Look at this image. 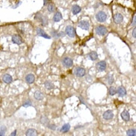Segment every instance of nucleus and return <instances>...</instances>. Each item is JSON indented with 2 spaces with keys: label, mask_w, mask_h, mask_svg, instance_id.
<instances>
[{
  "label": "nucleus",
  "mask_w": 136,
  "mask_h": 136,
  "mask_svg": "<svg viewBox=\"0 0 136 136\" xmlns=\"http://www.w3.org/2000/svg\"><path fill=\"white\" fill-rule=\"evenodd\" d=\"M107 19V15L104 11H99L96 14V19L99 22H103Z\"/></svg>",
  "instance_id": "f257e3e1"
},
{
  "label": "nucleus",
  "mask_w": 136,
  "mask_h": 136,
  "mask_svg": "<svg viewBox=\"0 0 136 136\" xmlns=\"http://www.w3.org/2000/svg\"><path fill=\"white\" fill-rule=\"evenodd\" d=\"M107 32H108L107 28L103 25H100L96 28V33L100 36H104L107 34Z\"/></svg>",
  "instance_id": "f03ea898"
},
{
  "label": "nucleus",
  "mask_w": 136,
  "mask_h": 136,
  "mask_svg": "<svg viewBox=\"0 0 136 136\" xmlns=\"http://www.w3.org/2000/svg\"><path fill=\"white\" fill-rule=\"evenodd\" d=\"M74 74L78 77H83L86 74V70L82 67H77L74 69Z\"/></svg>",
  "instance_id": "7ed1b4c3"
},
{
  "label": "nucleus",
  "mask_w": 136,
  "mask_h": 136,
  "mask_svg": "<svg viewBox=\"0 0 136 136\" xmlns=\"http://www.w3.org/2000/svg\"><path fill=\"white\" fill-rule=\"evenodd\" d=\"M65 34L70 36V37H74L76 36L75 30L72 26H67L65 28Z\"/></svg>",
  "instance_id": "20e7f679"
},
{
  "label": "nucleus",
  "mask_w": 136,
  "mask_h": 136,
  "mask_svg": "<svg viewBox=\"0 0 136 136\" xmlns=\"http://www.w3.org/2000/svg\"><path fill=\"white\" fill-rule=\"evenodd\" d=\"M35 18L37 19V20L40 21L43 25H46L48 24V19H47V18L45 16H43L41 14H37L36 15Z\"/></svg>",
  "instance_id": "39448f33"
},
{
  "label": "nucleus",
  "mask_w": 136,
  "mask_h": 136,
  "mask_svg": "<svg viewBox=\"0 0 136 136\" xmlns=\"http://www.w3.org/2000/svg\"><path fill=\"white\" fill-rule=\"evenodd\" d=\"M63 64L66 68H71L73 65V61L69 57H65L63 60Z\"/></svg>",
  "instance_id": "423d86ee"
},
{
  "label": "nucleus",
  "mask_w": 136,
  "mask_h": 136,
  "mask_svg": "<svg viewBox=\"0 0 136 136\" xmlns=\"http://www.w3.org/2000/svg\"><path fill=\"white\" fill-rule=\"evenodd\" d=\"M113 19H114V22L116 24H120L123 22V16H122L121 14H115L113 16Z\"/></svg>",
  "instance_id": "0eeeda50"
},
{
  "label": "nucleus",
  "mask_w": 136,
  "mask_h": 136,
  "mask_svg": "<svg viewBox=\"0 0 136 136\" xmlns=\"http://www.w3.org/2000/svg\"><path fill=\"white\" fill-rule=\"evenodd\" d=\"M103 117L105 120H107V121H109V120H112L114 117V114L112 112V110H107L106 111L103 115Z\"/></svg>",
  "instance_id": "6e6552de"
},
{
  "label": "nucleus",
  "mask_w": 136,
  "mask_h": 136,
  "mask_svg": "<svg viewBox=\"0 0 136 136\" xmlns=\"http://www.w3.org/2000/svg\"><path fill=\"white\" fill-rule=\"evenodd\" d=\"M36 34L38 36H42V37H44L45 39H51L50 36L49 35H48L42 28H36Z\"/></svg>",
  "instance_id": "1a4fd4ad"
},
{
  "label": "nucleus",
  "mask_w": 136,
  "mask_h": 136,
  "mask_svg": "<svg viewBox=\"0 0 136 136\" xmlns=\"http://www.w3.org/2000/svg\"><path fill=\"white\" fill-rule=\"evenodd\" d=\"M78 26L83 29V30H89V22L88 21H86V20H82L79 22Z\"/></svg>",
  "instance_id": "9d476101"
},
{
  "label": "nucleus",
  "mask_w": 136,
  "mask_h": 136,
  "mask_svg": "<svg viewBox=\"0 0 136 136\" xmlns=\"http://www.w3.org/2000/svg\"><path fill=\"white\" fill-rule=\"evenodd\" d=\"M12 42L16 45H21L22 43V39L19 35H14L12 36Z\"/></svg>",
  "instance_id": "9b49d317"
},
{
  "label": "nucleus",
  "mask_w": 136,
  "mask_h": 136,
  "mask_svg": "<svg viewBox=\"0 0 136 136\" xmlns=\"http://www.w3.org/2000/svg\"><path fill=\"white\" fill-rule=\"evenodd\" d=\"M97 69L100 72H103L106 69V63L105 61H100L97 64Z\"/></svg>",
  "instance_id": "f8f14e48"
},
{
  "label": "nucleus",
  "mask_w": 136,
  "mask_h": 136,
  "mask_svg": "<svg viewBox=\"0 0 136 136\" xmlns=\"http://www.w3.org/2000/svg\"><path fill=\"white\" fill-rule=\"evenodd\" d=\"M121 118H122L124 121H129V119H130L129 113V112L127 111V110H124V111L121 114Z\"/></svg>",
  "instance_id": "ddd939ff"
},
{
  "label": "nucleus",
  "mask_w": 136,
  "mask_h": 136,
  "mask_svg": "<svg viewBox=\"0 0 136 136\" xmlns=\"http://www.w3.org/2000/svg\"><path fill=\"white\" fill-rule=\"evenodd\" d=\"M34 80H35V77H34V75L32 74H28L25 77V81L29 84L33 83L34 82Z\"/></svg>",
  "instance_id": "4468645a"
},
{
  "label": "nucleus",
  "mask_w": 136,
  "mask_h": 136,
  "mask_svg": "<svg viewBox=\"0 0 136 136\" xmlns=\"http://www.w3.org/2000/svg\"><path fill=\"white\" fill-rule=\"evenodd\" d=\"M63 19V16H62V14L60 12V11H57L55 13V14L54 15V17H53V19L55 22H60L61 19Z\"/></svg>",
  "instance_id": "2eb2a0df"
},
{
  "label": "nucleus",
  "mask_w": 136,
  "mask_h": 136,
  "mask_svg": "<svg viewBox=\"0 0 136 136\" xmlns=\"http://www.w3.org/2000/svg\"><path fill=\"white\" fill-rule=\"evenodd\" d=\"M80 11H81V7H80L79 5H73L72 8V14H73L74 15L78 14Z\"/></svg>",
  "instance_id": "dca6fc26"
},
{
  "label": "nucleus",
  "mask_w": 136,
  "mask_h": 136,
  "mask_svg": "<svg viewBox=\"0 0 136 136\" xmlns=\"http://www.w3.org/2000/svg\"><path fill=\"white\" fill-rule=\"evenodd\" d=\"M2 80L5 83H11L12 81H13V78L12 77L8 74H6L3 76L2 77Z\"/></svg>",
  "instance_id": "f3484780"
},
{
  "label": "nucleus",
  "mask_w": 136,
  "mask_h": 136,
  "mask_svg": "<svg viewBox=\"0 0 136 136\" xmlns=\"http://www.w3.org/2000/svg\"><path fill=\"white\" fill-rule=\"evenodd\" d=\"M116 93H118V94L120 97H122V98H123V97H124L126 94H127V91H126V89L123 88V87L121 86L118 89V90L116 91Z\"/></svg>",
  "instance_id": "a211bd4d"
},
{
  "label": "nucleus",
  "mask_w": 136,
  "mask_h": 136,
  "mask_svg": "<svg viewBox=\"0 0 136 136\" xmlns=\"http://www.w3.org/2000/svg\"><path fill=\"white\" fill-rule=\"evenodd\" d=\"M43 94L41 92H40V91H36V92H35V93H34V98L36 99V100H43Z\"/></svg>",
  "instance_id": "6ab92c4d"
},
{
  "label": "nucleus",
  "mask_w": 136,
  "mask_h": 136,
  "mask_svg": "<svg viewBox=\"0 0 136 136\" xmlns=\"http://www.w3.org/2000/svg\"><path fill=\"white\" fill-rule=\"evenodd\" d=\"M98 54H97L95 51H92L89 54V59L92 61H94L96 60L97 59H98Z\"/></svg>",
  "instance_id": "aec40b11"
},
{
  "label": "nucleus",
  "mask_w": 136,
  "mask_h": 136,
  "mask_svg": "<svg viewBox=\"0 0 136 136\" xmlns=\"http://www.w3.org/2000/svg\"><path fill=\"white\" fill-rule=\"evenodd\" d=\"M44 85H45V87L47 89L51 90V89H53L54 88V85L51 82H50V81H45V83H44Z\"/></svg>",
  "instance_id": "412c9836"
},
{
  "label": "nucleus",
  "mask_w": 136,
  "mask_h": 136,
  "mask_svg": "<svg viewBox=\"0 0 136 136\" xmlns=\"http://www.w3.org/2000/svg\"><path fill=\"white\" fill-rule=\"evenodd\" d=\"M25 135H28V136H33V135H37V132L35 129H29L26 131L25 132Z\"/></svg>",
  "instance_id": "4be33fe9"
},
{
  "label": "nucleus",
  "mask_w": 136,
  "mask_h": 136,
  "mask_svg": "<svg viewBox=\"0 0 136 136\" xmlns=\"http://www.w3.org/2000/svg\"><path fill=\"white\" fill-rule=\"evenodd\" d=\"M69 130H70V125L68 124V123H66V124H65L64 126H63V127H62L61 129H60V131H61L62 132H64V133L68 132Z\"/></svg>",
  "instance_id": "5701e85b"
},
{
  "label": "nucleus",
  "mask_w": 136,
  "mask_h": 136,
  "mask_svg": "<svg viewBox=\"0 0 136 136\" xmlns=\"http://www.w3.org/2000/svg\"><path fill=\"white\" fill-rule=\"evenodd\" d=\"M55 9H56V7H55L53 3H49V4H48V12H49V13H53V12L55 11Z\"/></svg>",
  "instance_id": "b1692460"
},
{
  "label": "nucleus",
  "mask_w": 136,
  "mask_h": 136,
  "mask_svg": "<svg viewBox=\"0 0 136 136\" xmlns=\"http://www.w3.org/2000/svg\"><path fill=\"white\" fill-rule=\"evenodd\" d=\"M135 133H136V131L135 129H130L127 130V135L129 136H135Z\"/></svg>",
  "instance_id": "393cba45"
},
{
  "label": "nucleus",
  "mask_w": 136,
  "mask_h": 136,
  "mask_svg": "<svg viewBox=\"0 0 136 136\" xmlns=\"http://www.w3.org/2000/svg\"><path fill=\"white\" fill-rule=\"evenodd\" d=\"M107 81L109 85H112L114 83V77L112 74H109L107 76Z\"/></svg>",
  "instance_id": "a878e982"
},
{
  "label": "nucleus",
  "mask_w": 136,
  "mask_h": 136,
  "mask_svg": "<svg viewBox=\"0 0 136 136\" xmlns=\"http://www.w3.org/2000/svg\"><path fill=\"white\" fill-rule=\"evenodd\" d=\"M109 93L112 96H113V95H115L116 94V89H115V88L114 86H111L110 87L109 89Z\"/></svg>",
  "instance_id": "bb28decb"
},
{
  "label": "nucleus",
  "mask_w": 136,
  "mask_h": 136,
  "mask_svg": "<svg viewBox=\"0 0 136 136\" xmlns=\"http://www.w3.org/2000/svg\"><path fill=\"white\" fill-rule=\"evenodd\" d=\"M40 121H41V123L43 124H44L45 126H47V124L48 123V118L45 117V116H43V117L41 118V119H40Z\"/></svg>",
  "instance_id": "cd10ccee"
},
{
  "label": "nucleus",
  "mask_w": 136,
  "mask_h": 136,
  "mask_svg": "<svg viewBox=\"0 0 136 136\" xmlns=\"http://www.w3.org/2000/svg\"><path fill=\"white\" fill-rule=\"evenodd\" d=\"M31 106V102L30 100H28V101H26L23 103L24 107H28V106Z\"/></svg>",
  "instance_id": "c85d7f7f"
},
{
  "label": "nucleus",
  "mask_w": 136,
  "mask_h": 136,
  "mask_svg": "<svg viewBox=\"0 0 136 136\" xmlns=\"http://www.w3.org/2000/svg\"><path fill=\"white\" fill-rule=\"evenodd\" d=\"M5 131H6L5 127H1V129H0V135H5Z\"/></svg>",
  "instance_id": "c756f323"
},
{
  "label": "nucleus",
  "mask_w": 136,
  "mask_h": 136,
  "mask_svg": "<svg viewBox=\"0 0 136 136\" xmlns=\"http://www.w3.org/2000/svg\"><path fill=\"white\" fill-rule=\"evenodd\" d=\"M48 127H49V129H52V130H54L56 129V126L54 125V124H51V125H49L48 126Z\"/></svg>",
  "instance_id": "7c9ffc66"
},
{
  "label": "nucleus",
  "mask_w": 136,
  "mask_h": 136,
  "mask_svg": "<svg viewBox=\"0 0 136 136\" xmlns=\"http://www.w3.org/2000/svg\"><path fill=\"white\" fill-rule=\"evenodd\" d=\"M135 19H136V17H135V16H133V19H132V26H135Z\"/></svg>",
  "instance_id": "2f4dec72"
},
{
  "label": "nucleus",
  "mask_w": 136,
  "mask_h": 136,
  "mask_svg": "<svg viewBox=\"0 0 136 136\" xmlns=\"http://www.w3.org/2000/svg\"><path fill=\"white\" fill-rule=\"evenodd\" d=\"M135 33H136V30H135V28H134V29H133V31H132V36H133L134 38H135V37H136Z\"/></svg>",
  "instance_id": "473e14b6"
},
{
  "label": "nucleus",
  "mask_w": 136,
  "mask_h": 136,
  "mask_svg": "<svg viewBox=\"0 0 136 136\" xmlns=\"http://www.w3.org/2000/svg\"><path fill=\"white\" fill-rule=\"evenodd\" d=\"M16 135V131H14V132H13L11 134V136H14V135Z\"/></svg>",
  "instance_id": "72a5a7b5"
},
{
  "label": "nucleus",
  "mask_w": 136,
  "mask_h": 136,
  "mask_svg": "<svg viewBox=\"0 0 136 136\" xmlns=\"http://www.w3.org/2000/svg\"><path fill=\"white\" fill-rule=\"evenodd\" d=\"M80 101L83 103V104H85V103H84V100H83V98L82 97H80Z\"/></svg>",
  "instance_id": "f704fd0d"
},
{
  "label": "nucleus",
  "mask_w": 136,
  "mask_h": 136,
  "mask_svg": "<svg viewBox=\"0 0 136 136\" xmlns=\"http://www.w3.org/2000/svg\"><path fill=\"white\" fill-rule=\"evenodd\" d=\"M43 2H44V5H45L47 3H48V0H43Z\"/></svg>",
  "instance_id": "c9c22d12"
}]
</instances>
